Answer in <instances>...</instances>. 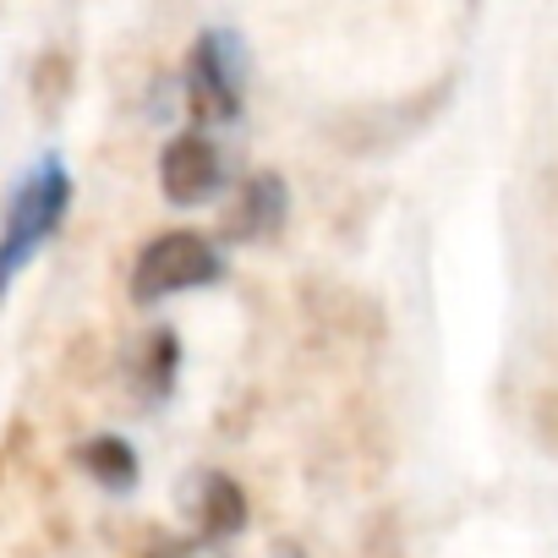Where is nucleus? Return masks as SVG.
<instances>
[{
	"mask_svg": "<svg viewBox=\"0 0 558 558\" xmlns=\"http://www.w3.org/2000/svg\"><path fill=\"white\" fill-rule=\"evenodd\" d=\"M291 219V192L279 170H252L235 186V203L225 208V235L230 241H274Z\"/></svg>",
	"mask_w": 558,
	"mask_h": 558,
	"instance_id": "39448f33",
	"label": "nucleus"
},
{
	"mask_svg": "<svg viewBox=\"0 0 558 558\" xmlns=\"http://www.w3.org/2000/svg\"><path fill=\"white\" fill-rule=\"evenodd\" d=\"M148 558H186V553H148Z\"/></svg>",
	"mask_w": 558,
	"mask_h": 558,
	"instance_id": "9d476101",
	"label": "nucleus"
},
{
	"mask_svg": "<svg viewBox=\"0 0 558 558\" xmlns=\"http://www.w3.org/2000/svg\"><path fill=\"white\" fill-rule=\"evenodd\" d=\"M175 367H181V340H175L170 329L148 335V345H143V367H137V389H143L148 400L170 395V384H175Z\"/></svg>",
	"mask_w": 558,
	"mask_h": 558,
	"instance_id": "6e6552de",
	"label": "nucleus"
},
{
	"mask_svg": "<svg viewBox=\"0 0 558 558\" xmlns=\"http://www.w3.org/2000/svg\"><path fill=\"white\" fill-rule=\"evenodd\" d=\"M186 509H192L197 531L214 536V542H225V536H235L246 525V493L225 471H197L192 476V493H186Z\"/></svg>",
	"mask_w": 558,
	"mask_h": 558,
	"instance_id": "423d86ee",
	"label": "nucleus"
},
{
	"mask_svg": "<svg viewBox=\"0 0 558 558\" xmlns=\"http://www.w3.org/2000/svg\"><path fill=\"white\" fill-rule=\"evenodd\" d=\"M159 186L175 208H203L225 192V148L208 132H175L159 154Z\"/></svg>",
	"mask_w": 558,
	"mask_h": 558,
	"instance_id": "20e7f679",
	"label": "nucleus"
},
{
	"mask_svg": "<svg viewBox=\"0 0 558 558\" xmlns=\"http://www.w3.org/2000/svg\"><path fill=\"white\" fill-rule=\"evenodd\" d=\"M246 72H252V56H246L235 28H203L192 39V56H186V110H192L197 132L241 121Z\"/></svg>",
	"mask_w": 558,
	"mask_h": 558,
	"instance_id": "f03ea898",
	"label": "nucleus"
},
{
	"mask_svg": "<svg viewBox=\"0 0 558 558\" xmlns=\"http://www.w3.org/2000/svg\"><path fill=\"white\" fill-rule=\"evenodd\" d=\"M274 558H307V553H302V547L286 536V542H274Z\"/></svg>",
	"mask_w": 558,
	"mask_h": 558,
	"instance_id": "1a4fd4ad",
	"label": "nucleus"
},
{
	"mask_svg": "<svg viewBox=\"0 0 558 558\" xmlns=\"http://www.w3.org/2000/svg\"><path fill=\"white\" fill-rule=\"evenodd\" d=\"M66 203H72V175H66L61 154H45L7 203V230H0V296H7L12 279L34 263V252L61 230Z\"/></svg>",
	"mask_w": 558,
	"mask_h": 558,
	"instance_id": "f257e3e1",
	"label": "nucleus"
},
{
	"mask_svg": "<svg viewBox=\"0 0 558 558\" xmlns=\"http://www.w3.org/2000/svg\"><path fill=\"white\" fill-rule=\"evenodd\" d=\"M225 279V252L219 241L197 235V230H165L154 235L137 263H132V302L137 307H159L181 291H203Z\"/></svg>",
	"mask_w": 558,
	"mask_h": 558,
	"instance_id": "7ed1b4c3",
	"label": "nucleus"
},
{
	"mask_svg": "<svg viewBox=\"0 0 558 558\" xmlns=\"http://www.w3.org/2000/svg\"><path fill=\"white\" fill-rule=\"evenodd\" d=\"M83 465H88L110 493H126V487L137 482V449H132L126 438H116V433L88 438V444H83Z\"/></svg>",
	"mask_w": 558,
	"mask_h": 558,
	"instance_id": "0eeeda50",
	"label": "nucleus"
}]
</instances>
